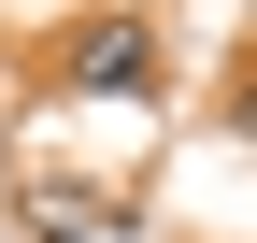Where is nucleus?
<instances>
[{
  "instance_id": "nucleus-2",
  "label": "nucleus",
  "mask_w": 257,
  "mask_h": 243,
  "mask_svg": "<svg viewBox=\"0 0 257 243\" xmlns=\"http://www.w3.org/2000/svg\"><path fill=\"white\" fill-rule=\"evenodd\" d=\"M229 114H243V143H257V72H243V86H229Z\"/></svg>"
},
{
  "instance_id": "nucleus-1",
  "label": "nucleus",
  "mask_w": 257,
  "mask_h": 243,
  "mask_svg": "<svg viewBox=\"0 0 257 243\" xmlns=\"http://www.w3.org/2000/svg\"><path fill=\"white\" fill-rule=\"evenodd\" d=\"M57 86H72V100H143V86H157V29L143 15L72 29V43H57Z\"/></svg>"
}]
</instances>
